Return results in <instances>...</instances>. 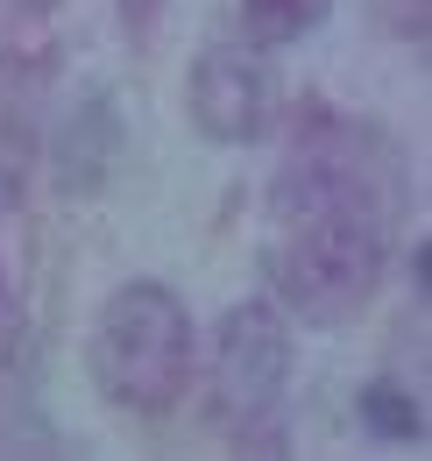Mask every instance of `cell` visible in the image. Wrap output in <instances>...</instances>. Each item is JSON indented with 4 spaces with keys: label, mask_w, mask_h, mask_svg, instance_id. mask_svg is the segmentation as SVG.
<instances>
[{
    "label": "cell",
    "mask_w": 432,
    "mask_h": 461,
    "mask_svg": "<svg viewBox=\"0 0 432 461\" xmlns=\"http://www.w3.org/2000/svg\"><path fill=\"white\" fill-rule=\"evenodd\" d=\"M163 7H170V0H113V22H121V36H128V43H135V50H142V43H149V36H157Z\"/></svg>",
    "instance_id": "obj_8"
},
{
    "label": "cell",
    "mask_w": 432,
    "mask_h": 461,
    "mask_svg": "<svg viewBox=\"0 0 432 461\" xmlns=\"http://www.w3.org/2000/svg\"><path fill=\"white\" fill-rule=\"evenodd\" d=\"M192 305L163 277H128L100 298L93 327H86V376L107 411L121 419H170L192 391Z\"/></svg>",
    "instance_id": "obj_2"
},
{
    "label": "cell",
    "mask_w": 432,
    "mask_h": 461,
    "mask_svg": "<svg viewBox=\"0 0 432 461\" xmlns=\"http://www.w3.org/2000/svg\"><path fill=\"white\" fill-rule=\"evenodd\" d=\"M284 391H291V320L276 312V298L227 305L206 355V419L241 447H276Z\"/></svg>",
    "instance_id": "obj_3"
},
{
    "label": "cell",
    "mask_w": 432,
    "mask_h": 461,
    "mask_svg": "<svg viewBox=\"0 0 432 461\" xmlns=\"http://www.w3.org/2000/svg\"><path fill=\"white\" fill-rule=\"evenodd\" d=\"M333 14V0H234V36L256 50H291Z\"/></svg>",
    "instance_id": "obj_6"
},
{
    "label": "cell",
    "mask_w": 432,
    "mask_h": 461,
    "mask_svg": "<svg viewBox=\"0 0 432 461\" xmlns=\"http://www.w3.org/2000/svg\"><path fill=\"white\" fill-rule=\"evenodd\" d=\"M404 221V157L362 114L326 100L291 107V142L263 206V270L276 312L305 327H347L369 312L390 234Z\"/></svg>",
    "instance_id": "obj_1"
},
{
    "label": "cell",
    "mask_w": 432,
    "mask_h": 461,
    "mask_svg": "<svg viewBox=\"0 0 432 461\" xmlns=\"http://www.w3.org/2000/svg\"><path fill=\"white\" fill-rule=\"evenodd\" d=\"M355 411H362V426H369L376 440H390V447H418V440H426V404H418V391H404L397 376H369V384L355 391Z\"/></svg>",
    "instance_id": "obj_7"
},
{
    "label": "cell",
    "mask_w": 432,
    "mask_h": 461,
    "mask_svg": "<svg viewBox=\"0 0 432 461\" xmlns=\"http://www.w3.org/2000/svg\"><path fill=\"white\" fill-rule=\"evenodd\" d=\"M121 164V114H113L107 93H93L71 128H64V149H57V177H64V192H93V185H107V171Z\"/></svg>",
    "instance_id": "obj_5"
},
{
    "label": "cell",
    "mask_w": 432,
    "mask_h": 461,
    "mask_svg": "<svg viewBox=\"0 0 432 461\" xmlns=\"http://www.w3.org/2000/svg\"><path fill=\"white\" fill-rule=\"evenodd\" d=\"M184 114L220 149L263 142L276 128V58L241 36H213L184 71Z\"/></svg>",
    "instance_id": "obj_4"
}]
</instances>
